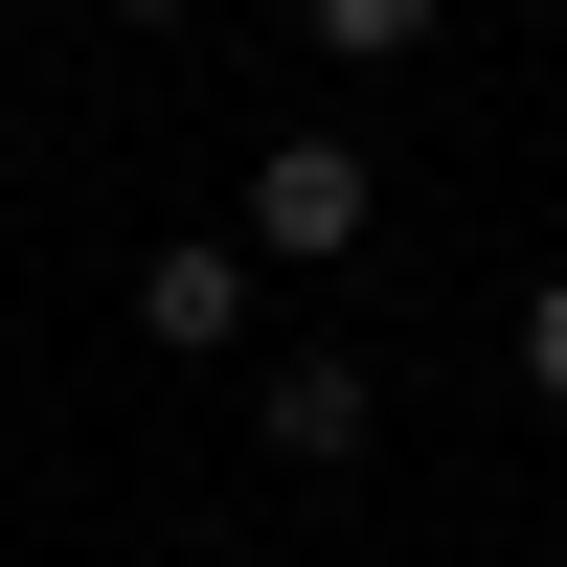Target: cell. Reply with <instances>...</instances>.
Here are the masks:
<instances>
[{"label": "cell", "mask_w": 567, "mask_h": 567, "mask_svg": "<svg viewBox=\"0 0 567 567\" xmlns=\"http://www.w3.org/2000/svg\"><path fill=\"white\" fill-rule=\"evenodd\" d=\"M363 227H386V182H363V136H272V159H250V250H272V272H341Z\"/></svg>", "instance_id": "6da1fadb"}, {"label": "cell", "mask_w": 567, "mask_h": 567, "mask_svg": "<svg viewBox=\"0 0 567 567\" xmlns=\"http://www.w3.org/2000/svg\"><path fill=\"white\" fill-rule=\"evenodd\" d=\"M136 341H159V363H227V341H250V250H205V227L136 250Z\"/></svg>", "instance_id": "7a4b0ae2"}, {"label": "cell", "mask_w": 567, "mask_h": 567, "mask_svg": "<svg viewBox=\"0 0 567 567\" xmlns=\"http://www.w3.org/2000/svg\"><path fill=\"white\" fill-rule=\"evenodd\" d=\"M363 432H386V363H341V341L272 363V454H363Z\"/></svg>", "instance_id": "3957f363"}, {"label": "cell", "mask_w": 567, "mask_h": 567, "mask_svg": "<svg viewBox=\"0 0 567 567\" xmlns=\"http://www.w3.org/2000/svg\"><path fill=\"white\" fill-rule=\"evenodd\" d=\"M296 23H318V45H341V69H409V45H432V23H454V0H296Z\"/></svg>", "instance_id": "277c9868"}, {"label": "cell", "mask_w": 567, "mask_h": 567, "mask_svg": "<svg viewBox=\"0 0 567 567\" xmlns=\"http://www.w3.org/2000/svg\"><path fill=\"white\" fill-rule=\"evenodd\" d=\"M523 386L567 409V272H545V296H523Z\"/></svg>", "instance_id": "5b68a950"}, {"label": "cell", "mask_w": 567, "mask_h": 567, "mask_svg": "<svg viewBox=\"0 0 567 567\" xmlns=\"http://www.w3.org/2000/svg\"><path fill=\"white\" fill-rule=\"evenodd\" d=\"M114 23H182V0H114Z\"/></svg>", "instance_id": "8992f818"}]
</instances>
